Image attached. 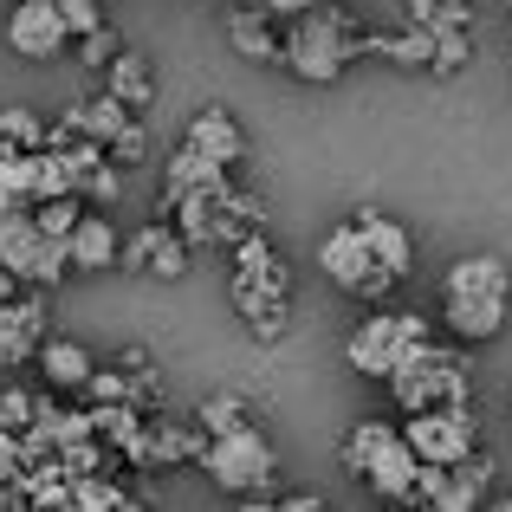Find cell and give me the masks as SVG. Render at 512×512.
Returning <instances> with one entry per match:
<instances>
[{"instance_id": "6da1fadb", "label": "cell", "mask_w": 512, "mask_h": 512, "mask_svg": "<svg viewBox=\"0 0 512 512\" xmlns=\"http://www.w3.org/2000/svg\"><path fill=\"white\" fill-rule=\"evenodd\" d=\"M286 299H292V273L266 234H247L234 247V312L247 318L253 338H279L286 331Z\"/></svg>"}, {"instance_id": "8fae6325", "label": "cell", "mask_w": 512, "mask_h": 512, "mask_svg": "<svg viewBox=\"0 0 512 512\" xmlns=\"http://www.w3.org/2000/svg\"><path fill=\"white\" fill-rule=\"evenodd\" d=\"M117 266H137V273H156V279H182L188 273V240L175 234V221H156L117 253Z\"/></svg>"}, {"instance_id": "4dcf8cb0", "label": "cell", "mask_w": 512, "mask_h": 512, "mask_svg": "<svg viewBox=\"0 0 512 512\" xmlns=\"http://www.w3.org/2000/svg\"><path fill=\"white\" fill-rule=\"evenodd\" d=\"M247 7H260L266 20H299V13H312L318 0H247Z\"/></svg>"}, {"instance_id": "f1b7e54d", "label": "cell", "mask_w": 512, "mask_h": 512, "mask_svg": "<svg viewBox=\"0 0 512 512\" xmlns=\"http://www.w3.org/2000/svg\"><path fill=\"white\" fill-rule=\"evenodd\" d=\"M59 13H65V26H72V46L104 26V0H59Z\"/></svg>"}, {"instance_id": "3957f363", "label": "cell", "mask_w": 512, "mask_h": 512, "mask_svg": "<svg viewBox=\"0 0 512 512\" xmlns=\"http://www.w3.org/2000/svg\"><path fill=\"white\" fill-rule=\"evenodd\" d=\"M389 396H396L402 415H422V409H461L467 396H474V383H467V363L448 357V350H415V357H402L396 370L383 376Z\"/></svg>"}, {"instance_id": "9a60e30c", "label": "cell", "mask_w": 512, "mask_h": 512, "mask_svg": "<svg viewBox=\"0 0 512 512\" xmlns=\"http://www.w3.org/2000/svg\"><path fill=\"white\" fill-rule=\"evenodd\" d=\"M117 253H124V240H117V227L104 221V214H78V227L65 234V260L78 266V273H104V266H117Z\"/></svg>"}, {"instance_id": "836d02e7", "label": "cell", "mask_w": 512, "mask_h": 512, "mask_svg": "<svg viewBox=\"0 0 512 512\" xmlns=\"http://www.w3.org/2000/svg\"><path fill=\"white\" fill-rule=\"evenodd\" d=\"M13 292H20V279H13L7 266H0V305H13Z\"/></svg>"}, {"instance_id": "4316f807", "label": "cell", "mask_w": 512, "mask_h": 512, "mask_svg": "<svg viewBox=\"0 0 512 512\" xmlns=\"http://www.w3.org/2000/svg\"><path fill=\"white\" fill-rule=\"evenodd\" d=\"M78 214H85V201H78V195H52V201H39V208H33V221H39V234H46V240H65L78 227Z\"/></svg>"}, {"instance_id": "277c9868", "label": "cell", "mask_w": 512, "mask_h": 512, "mask_svg": "<svg viewBox=\"0 0 512 512\" xmlns=\"http://www.w3.org/2000/svg\"><path fill=\"white\" fill-rule=\"evenodd\" d=\"M201 467H208V480H214L221 493H234V500H253V493L273 487L279 454H273V441H266L253 422H240V428H227V435H208V448H201Z\"/></svg>"}, {"instance_id": "5bb4252c", "label": "cell", "mask_w": 512, "mask_h": 512, "mask_svg": "<svg viewBox=\"0 0 512 512\" xmlns=\"http://www.w3.org/2000/svg\"><path fill=\"white\" fill-rule=\"evenodd\" d=\"M357 234H363V247H370V260L383 266V273H409L415 266V234L402 221H389V214H376V208H363L357 214Z\"/></svg>"}, {"instance_id": "ac0fdd59", "label": "cell", "mask_w": 512, "mask_h": 512, "mask_svg": "<svg viewBox=\"0 0 512 512\" xmlns=\"http://www.w3.org/2000/svg\"><path fill=\"white\" fill-rule=\"evenodd\" d=\"M396 448H402V428H389V422H357V428L344 435V467H350L357 480H370Z\"/></svg>"}, {"instance_id": "7402d4cb", "label": "cell", "mask_w": 512, "mask_h": 512, "mask_svg": "<svg viewBox=\"0 0 512 512\" xmlns=\"http://www.w3.org/2000/svg\"><path fill=\"white\" fill-rule=\"evenodd\" d=\"M104 91H111L117 104H130V111H143V104L156 98V72L143 65V52H117V59L104 65Z\"/></svg>"}, {"instance_id": "d6986e66", "label": "cell", "mask_w": 512, "mask_h": 512, "mask_svg": "<svg viewBox=\"0 0 512 512\" xmlns=\"http://www.w3.org/2000/svg\"><path fill=\"white\" fill-rule=\"evenodd\" d=\"M33 363H39V376H46L52 389H85L91 370H98V363H91V350L78 344V338H46Z\"/></svg>"}, {"instance_id": "44dd1931", "label": "cell", "mask_w": 512, "mask_h": 512, "mask_svg": "<svg viewBox=\"0 0 512 512\" xmlns=\"http://www.w3.org/2000/svg\"><path fill=\"white\" fill-rule=\"evenodd\" d=\"M221 195H227V188H221ZM221 195H175L169 201V208H175V234L188 240V253L221 240Z\"/></svg>"}, {"instance_id": "e575fe53", "label": "cell", "mask_w": 512, "mask_h": 512, "mask_svg": "<svg viewBox=\"0 0 512 512\" xmlns=\"http://www.w3.org/2000/svg\"><path fill=\"white\" fill-rule=\"evenodd\" d=\"M20 208H26V201H20V195H7V188H0V221H7V214H20Z\"/></svg>"}, {"instance_id": "83f0119b", "label": "cell", "mask_w": 512, "mask_h": 512, "mask_svg": "<svg viewBox=\"0 0 512 512\" xmlns=\"http://www.w3.org/2000/svg\"><path fill=\"white\" fill-rule=\"evenodd\" d=\"M467 59H474V46H467V26H448V33H435V72H461Z\"/></svg>"}, {"instance_id": "603a6c76", "label": "cell", "mask_w": 512, "mask_h": 512, "mask_svg": "<svg viewBox=\"0 0 512 512\" xmlns=\"http://www.w3.org/2000/svg\"><path fill=\"white\" fill-rule=\"evenodd\" d=\"M221 188H227V169L208 163L201 150H188V143H182V150L169 156V201L175 195H221Z\"/></svg>"}, {"instance_id": "8992f818", "label": "cell", "mask_w": 512, "mask_h": 512, "mask_svg": "<svg viewBox=\"0 0 512 512\" xmlns=\"http://www.w3.org/2000/svg\"><path fill=\"white\" fill-rule=\"evenodd\" d=\"M0 266H7L20 286H59L65 273H72V260H65V240H46L33 221V208L7 214L0 221Z\"/></svg>"}, {"instance_id": "7a4b0ae2", "label": "cell", "mask_w": 512, "mask_h": 512, "mask_svg": "<svg viewBox=\"0 0 512 512\" xmlns=\"http://www.w3.org/2000/svg\"><path fill=\"white\" fill-rule=\"evenodd\" d=\"M357 52H363V33L331 7H312V13H299V20H286V39H279V59H286L305 85H338Z\"/></svg>"}, {"instance_id": "2e32d148", "label": "cell", "mask_w": 512, "mask_h": 512, "mask_svg": "<svg viewBox=\"0 0 512 512\" xmlns=\"http://www.w3.org/2000/svg\"><path fill=\"white\" fill-rule=\"evenodd\" d=\"M65 124H72L78 137H91L98 150H111V143L124 137L130 124H137V111H130V104H117L111 91H104V98H78L72 111H65Z\"/></svg>"}, {"instance_id": "5b68a950", "label": "cell", "mask_w": 512, "mask_h": 512, "mask_svg": "<svg viewBox=\"0 0 512 512\" xmlns=\"http://www.w3.org/2000/svg\"><path fill=\"white\" fill-rule=\"evenodd\" d=\"M428 344V325L415 312H376V318H363L357 331H350V344H344V363L357 376H376L383 383L389 370H396L402 357H415V350Z\"/></svg>"}, {"instance_id": "8d00e7d4", "label": "cell", "mask_w": 512, "mask_h": 512, "mask_svg": "<svg viewBox=\"0 0 512 512\" xmlns=\"http://www.w3.org/2000/svg\"><path fill=\"white\" fill-rule=\"evenodd\" d=\"M487 512H512V487H506V493H500V500H493Z\"/></svg>"}, {"instance_id": "ffe728a7", "label": "cell", "mask_w": 512, "mask_h": 512, "mask_svg": "<svg viewBox=\"0 0 512 512\" xmlns=\"http://www.w3.org/2000/svg\"><path fill=\"white\" fill-rule=\"evenodd\" d=\"M227 46H234L240 59H253V65L279 59V33H273V20H266L260 7H234L227 13Z\"/></svg>"}, {"instance_id": "30bf717a", "label": "cell", "mask_w": 512, "mask_h": 512, "mask_svg": "<svg viewBox=\"0 0 512 512\" xmlns=\"http://www.w3.org/2000/svg\"><path fill=\"white\" fill-rule=\"evenodd\" d=\"M7 52H20L26 65H52L72 52V26H65L59 0H20L7 13Z\"/></svg>"}, {"instance_id": "d6a6232c", "label": "cell", "mask_w": 512, "mask_h": 512, "mask_svg": "<svg viewBox=\"0 0 512 512\" xmlns=\"http://www.w3.org/2000/svg\"><path fill=\"white\" fill-rule=\"evenodd\" d=\"M279 512H325V500H318V493H286Z\"/></svg>"}, {"instance_id": "f546056e", "label": "cell", "mask_w": 512, "mask_h": 512, "mask_svg": "<svg viewBox=\"0 0 512 512\" xmlns=\"http://www.w3.org/2000/svg\"><path fill=\"white\" fill-rule=\"evenodd\" d=\"M104 156H111V163H124V169H130V163H150V130H143V117H137V124H130Z\"/></svg>"}, {"instance_id": "cb8c5ba5", "label": "cell", "mask_w": 512, "mask_h": 512, "mask_svg": "<svg viewBox=\"0 0 512 512\" xmlns=\"http://www.w3.org/2000/svg\"><path fill=\"white\" fill-rule=\"evenodd\" d=\"M201 448H208V435H201V422H163V415L150 422V461H156V467H175V461H201ZM150 461H143V467H150Z\"/></svg>"}, {"instance_id": "9c48e42d", "label": "cell", "mask_w": 512, "mask_h": 512, "mask_svg": "<svg viewBox=\"0 0 512 512\" xmlns=\"http://www.w3.org/2000/svg\"><path fill=\"white\" fill-rule=\"evenodd\" d=\"M318 266H325L331 286H344L350 299H370V305H376V299H389V286H396V273H383V266L370 260V247H363L357 221L331 227L325 247H318Z\"/></svg>"}, {"instance_id": "1f68e13d", "label": "cell", "mask_w": 512, "mask_h": 512, "mask_svg": "<svg viewBox=\"0 0 512 512\" xmlns=\"http://www.w3.org/2000/svg\"><path fill=\"white\" fill-rule=\"evenodd\" d=\"M78 46H85V59H91V65H111V59H117L111 26H98V33H91V39H78Z\"/></svg>"}, {"instance_id": "4fadbf2b", "label": "cell", "mask_w": 512, "mask_h": 512, "mask_svg": "<svg viewBox=\"0 0 512 512\" xmlns=\"http://www.w3.org/2000/svg\"><path fill=\"white\" fill-rule=\"evenodd\" d=\"M188 150H201L208 163L234 169L240 156H247V130H240L234 117L221 111V104H208V111H195V117H188Z\"/></svg>"}, {"instance_id": "7c38bea8", "label": "cell", "mask_w": 512, "mask_h": 512, "mask_svg": "<svg viewBox=\"0 0 512 512\" xmlns=\"http://www.w3.org/2000/svg\"><path fill=\"white\" fill-rule=\"evenodd\" d=\"M506 305L512 299H474V292H441V318L461 344H487L506 331Z\"/></svg>"}, {"instance_id": "52a82bcc", "label": "cell", "mask_w": 512, "mask_h": 512, "mask_svg": "<svg viewBox=\"0 0 512 512\" xmlns=\"http://www.w3.org/2000/svg\"><path fill=\"white\" fill-rule=\"evenodd\" d=\"M487 480H493V461L487 454H467L454 467H415V493H409V512H487Z\"/></svg>"}, {"instance_id": "d590c367", "label": "cell", "mask_w": 512, "mask_h": 512, "mask_svg": "<svg viewBox=\"0 0 512 512\" xmlns=\"http://www.w3.org/2000/svg\"><path fill=\"white\" fill-rule=\"evenodd\" d=\"M240 512H279V500H260V493H253V500H240Z\"/></svg>"}, {"instance_id": "d4e9b609", "label": "cell", "mask_w": 512, "mask_h": 512, "mask_svg": "<svg viewBox=\"0 0 512 512\" xmlns=\"http://www.w3.org/2000/svg\"><path fill=\"white\" fill-rule=\"evenodd\" d=\"M33 150H46V124H39V111L7 104V111H0V156H33Z\"/></svg>"}, {"instance_id": "e0dca14e", "label": "cell", "mask_w": 512, "mask_h": 512, "mask_svg": "<svg viewBox=\"0 0 512 512\" xmlns=\"http://www.w3.org/2000/svg\"><path fill=\"white\" fill-rule=\"evenodd\" d=\"M39 344H46V318H39V305H33V299L0 305V363L39 357Z\"/></svg>"}, {"instance_id": "484cf974", "label": "cell", "mask_w": 512, "mask_h": 512, "mask_svg": "<svg viewBox=\"0 0 512 512\" xmlns=\"http://www.w3.org/2000/svg\"><path fill=\"white\" fill-rule=\"evenodd\" d=\"M195 422H201V435H227V428L247 422V396H240V389H221V396H208L195 409Z\"/></svg>"}, {"instance_id": "ba28073f", "label": "cell", "mask_w": 512, "mask_h": 512, "mask_svg": "<svg viewBox=\"0 0 512 512\" xmlns=\"http://www.w3.org/2000/svg\"><path fill=\"white\" fill-rule=\"evenodd\" d=\"M402 441L415 448V461H428V467H454V461H467V454L480 448V422H474V409H422V415H409L402 422Z\"/></svg>"}]
</instances>
